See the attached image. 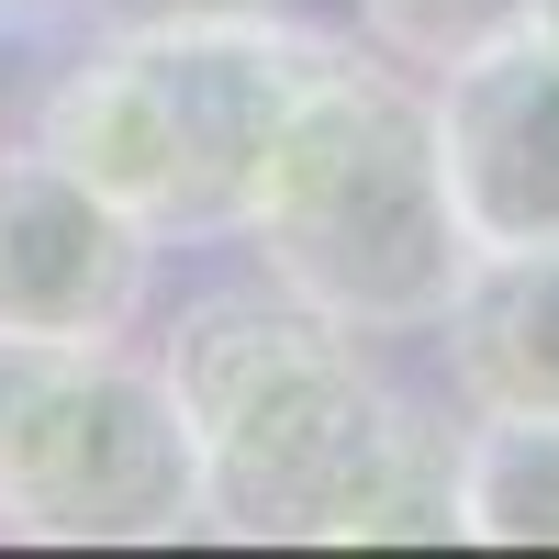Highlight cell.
Returning a JSON list of instances; mask_svg holds the SVG:
<instances>
[{
	"mask_svg": "<svg viewBox=\"0 0 559 559\" xmlns=\"http://www.w3.org/2000/svg\"><path fill=\"white\" fill-rule=\"evenodd\" d=\"M157 224L90 191L68 157H0V336H134L157 292Z\"/></svg>",
	"mask_w": 559,
	"mask_h": 559,
	"instance_id": "5b68a950",
	"label": "cell"
},
{
	"mask_svg": "<svg viewBox=\"0 0 559 559\" xmlns=\"http://www.w3.org/2000/svg\"><path fill=\"white\" fill-rule=\"evenodd\" d=\"M426 336L448 347V392L471 414L559 426V247H481Z\"/></svg>",
	"mask_w": 559,
	"mask_h": 559,
	"instance_id": "52a82bcc",
	"label": "cell"
},
{
	"mask_svg": "<svg viewBox=\"0 0 559 559\" xmlns=\"http://www.w3.org/2000/svg\"><path fill=\"white\" fill-rule=\"evenodd\" d=\"M247 258L302 292L313 313L358 336H426L471 269V224L437 168V102L381 45H336L280 112L258 191H247Z\"/></svg>",
	"mask_w": 559,
	"mask_h": 559,
	"instance_id": "7a4b0ae2",
	"label": "cell"
},
{
	"mask_svg": "<svg viewBox=\"0 0 559 559\" xmlns=\"http://www.w3.org/2000/svg\"><path fill=\"white\" fill-rule=\"evenodd\" d=\"M324 57H336V34L292 12L90 34V57L45 90L34 146L68 157L90 191H112L157 236H236L269 134Z\"/></svg>",
	"mask_w": 559,
	"mask_h": 559,
	"instance_id": "3957f363",
	"label": "cell"
},
{
	"mask_svg": "<svg viewBox=\"0 0 559 559\" xmlns=\"http://www.w3.org/2000/svg\"><path fill=\"white\" fill-rule=\"evenodd\" d=\"M358 34L381 45L392 68L437 79V68H459V57H481V45L526 34V0H358Z\"/></svg>",
	"mask_w": 559,
	"mask_h": 559,
	"instance_id": "9c48e42d",
	"label": "cell"
},
{
	"mask_svg": "<svg viewBox=\"0 0 559 559\" xmlns=\"http://www.w3.org/2000/svg\"><path fill=\"white\" fill-rule=\"evenodd\" d=\"M0 526L57 548L202 526V448L168 369L123 336H0Z\"/></svg>",
	"mask_w": 559,
	"mask_h": 559,
	"instance_id": "277c9868",
	"label": "cell"
},
{
	"mask_svg": "<svg viewBox=\"0 0 559 559\" xmlns=\"http://www.w3.org/2000/svg\"><path fill=\"white\" fill-rule=\"evenodd\" d=\"M168 392L202 448V526L236 537H459V437L426 426L358 324L258 292H202L168 324Z\"/></svg>",
	"mask_w": 559,
	"mask_h": 559,
	"instance_id": "6da1fadb",
	"label": "cell"
},
{
	"mask_svg": "<svg viewBox=\"0 0 559 559\" xmlns=\"http://www.w3.org/2000/svg\"><path fill=\"white\" fill-rule=\"evenodd\" d=\"M437 168L471 247H559V57L537 34H503L481 57L426 79Z\"/></svg>",
	"mask_w": 559,
	"mask_h": 559,
	"instance_id": "8992f818",
	"label": "cell"
},
{
	"mask_svg": "<svg viewBox=\"0 0 559 559\" xmlns=\"http://www.w3.org/2000/svg\"><path fill=\"white\" fill-rule=\"evenodd\" d=\"M459 537L559 548V426H537V414H471V437H459Z\"/></svg>",
	"mask_w": 559,
	"mask_h": 559,
	"instance_id": "ba28073f",
	"label": "cell"
},
{
	"mask_svg": "<svg viewBox=\"0 0 559 559\" xmlns=\"http://www.w3.org/2000/svg\"><path fill=\"white\" fill-rule=\"evenodd\" d=\"M526 34H537L548 57H559V0H526Z\"/></svg>",
	"mask_w": 559,
	"mask_h": 559,
	"instance_id": "8fae6325",
	"label": "cell"
},
{
	"mask_svg": "<svg viewBox=\"0 0 559 559\" xmlns=\"http://www.w3.org/2000/svg\"><path fill=\"white\" fill-rule=\"evenodd\" d=\"M90 34H157V23H236V12H292V0H79Z\"/></svg>",
	"mask_w": 559,
	"mask_h": 559,
	"instance_id": "30bf717a",
	"label": "cell"
}]
</instances>
